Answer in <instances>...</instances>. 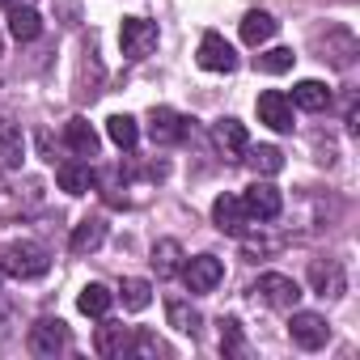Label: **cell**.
Segmentation results:
<instances>
[{
	"mask_svg": "<svg viewBox=\"0 0 360 360\" xmlns=\"http://www.w3.org/2000/svg\"><path fill=\"white\" fill-rule=\"evenodd\" d=\"M309 288L326 301H339L347 292V276H343L339 259H314L309 263Z\"/></svg>",
	"mask_w": 360,
	"mask_h": 360,
	"instance_id": "10",
	"label": "cell"
},
{
	"mask_svg": "<svg viewBox=\"0 0 360 360\" xmlns=\"http://www.w3.org/2000/svg\"><path fill=\"white\" fill-rule=\"evenodd\" d=\"M0 267H5V276H13V280H39V276H47L51 255H47V246L22 238V242H9V246H5Z\"/></svg>",
	"mask_w": 360,
	"mask_h": 360,
	"instance_id": "1",
	"label": "cell"
},
{
	"mask_svg": "<svg viewBox=\"0 0 360 360\" xmlns=\"http://www.w3.org/2000/svg\"><path fill=\"white\" fill-rule=\"evenodd\" d=\"M292 106H301V110H309V115H318V110H326L330 106V89L322 85V81H297V89H292V98H288Z\"/></svg>",
	"mask_w": 360,
	"mask_h": 360,
	"instance_id": "24",
	"label": "cell"
},
{
	"mask_svg": "<svg viewBox=\"0 0 360 360\" xmlns=\"http://www.w3.org/2000/svg\"><path fill=\"white\" fill-rule=\"evenodd\" d=\"M0 292H5V267H0Z\"/></svg>",
	"mask_w": 360,
	"mask_h": 360,
	"instance_id": "34",
	"label": "cell"
},
{
	"mask_svg": "<svg viewBox=\"0 0 360 360\" xmlns=\"http://www.w3.org/2000/svg\"><path fill=\"white\" fill-rule=\"evenodd\" d=\"M187 119L178 115V110H169V106H153L148 110V136H153V144H178V140H187Z\"/></svg>",
	"mask_w": 360,
	"mask_h": 360,
	"instance_id": "11",
	"label": "cell"
},
{
	"mask_svg": "<svg viewBox=\"0 0 360 360\" xmlns=\"http://www.w3.org/2000/svg\"><path fill=\"white\" fill-rule=\"evenodd\" d=\"M106 136H110L119 148H136L140 127H136V119H131V115H110V119H106Z\"/></svg>",
	"mask_w": 360,
	"mask_h": 360,
	"instance_id": "28",
	"label": "cell"
},
{
	"mask_svg": "<svg viewBox=\"0 0 360 360\" xmlns=\"http://www.w3.org/2000/svg\"><path fill=\"white\" fill-rule=\"evenodd\" d=\"M5 9H18V5H34V0H0Z\"/></svg>",
	"mask_w": 360,
	"mask_h": 360,
	"instance_id": "33",
	"label": "cell"
},
{
	"mask_svg": "<svg viewBox=\"0 0 360 360\" xmlns=\"http://www.w3.org/2000/svg\"><path fill=\"white\" fill-rule=\"evenodd\" d=\"M212 225H217L221 233H229V238H246L250 212H246L242 195H217V204H212Z\"/></svg>",
	"mask_w": 360,
	"mask_h": 360,
	"instance_id": "9",
	"label": "cell"
},
{
	"mask_svg": "<svg viewBox=\"0 0 360 360\" xmlns=\"http://www.w3.org/2000/svg\"><path fill=\"white\" fill-rule=\"evenodd\" d=\"M178 276L187 280L191 292H212V288L225 280V263H221L217 255H195V259L183 263V271H178Z\"/></svg>",
	"mask_w": 360,
	"mask_h": 360,
	"instance_id": "8",
	"label": "cell"
},
{
	"mask_svg": "<svg viewBox=\"0 0 360 360\" xmlns=\"http://www.w3.org/2000/svg\"><path fill=\"white\" fill-rule=\"evenodd\" d=\"M56 183H60V191H68V195H89L98 178H94V165H89V161H60Z\"/></svg>",
	"mask_w": 360,
	"mask_h": 360,
	"instance_id": "15",
	"label": "cell"
},
{
	"mask_svg": "<svg viewBox=\"0 0 360 360\" xmlns=\"http://www.w3.org/2000/svg\"><path fill=\"white\" fill-rule=\"evenodd\" d=\"M165 352V343L153 335V330H131V339H127V356H161Z\"/></svg>",
	"mask_w": 360,
	"mask_h": 360,
	"instance_id": "31",
	"label": "cell"
},
{
	"mask_svg": "<svg viewBox=\"0 0 360 360\" xmlns=\"http://www.w3.org/2000/svg\"><path fill=\"white\" fill-rule=\"evenodd\" d=\"M102 242H106V217H85V221H77V229H72V238H68V250H72L77 259H85V255H94Z\"/></svg>",
	"mask_w": 360,
	"mask_h": 360,
	"instance_id": "14",
	"label": "cell"
},
{
	"mask_svg": "<svg viewBox=\"0 0 360 360\" xmlns=\"http://www.w3.org/2000/svg\"><path fill=\"white\" fill-rule=\"evenodd\" d=\"M26 347H30L34 356L51 360V356L68 352V326H64L60 318H39V322L30 326V335H26Z\"/></svg>",
	"mask_w": 360,
	"mask_h": 360,
	"instance_id": "6",
	"label": "cell"
},
{
	"mask_svg": "<svg viewBox=\"0 0 360 360\" xmlns=\"http://www.w3.org/2000/svg\"><path fill=\"white\" fill-rule=\"evenodd\" d=\"M255 110H259V123H267L271 131H292V102H288V94L263 89L259 102H255Z\"/></svg>",
	"mask_w": 360,
	"mask_h": 360,
	"instance_id": "13",
	"label": "cell"
},
{
	"mask_svg": "<svg viewBox=\"0 0 360 360\" xmlns=\"http://www.w3.org/2000/svg\"><path fill=\"white\" fill-rule=\"evenodd\" d=\"M127 339H131L127 326L102 318V326H98V335H94V347H98V356H110V360H115V356H127Z\"/></svg>",
	"mask_w": 360,
	"mask_h": 360,
	"instance_id": "22",
	"label": "cell"
},
{
	"mask_svg": "<svg viewBox=\"0 0 360 360\" xmlns=\"http://www.w3.org/2000/svg\"><path fill=\"white\" fill-rule=\"evenodd\" d=\"M110 305H115V292H110L106 284H85L81 297H77V309H81L85 318H106Z\"/></svg>",
	"mask_w": 360,
	"mask_h": 360,
	"instance_id": "25",
	"label": "cell"
},
{
	"mask_svg": "<svg viewBox=\"0 0 360 360\" xmlns=\"http://www.w3.org/2000/svg\"><path fill=\"white\" fill-rule=\"evenodd\" d=\"M288 339H292L297 347H305V352H318V347H326L330 326H326V318H322V314L292 309V318H288Z\"/></svg>",
	"mask_w": 360,
	"mask_h": 360,
	"instance_id": "5",
	"label": "cell"
},
{
	"mask_svg": "<svg viewBox=\"0 0 360 360\" xmlns=\"http://www.w3.org/2000/svg\"><path fill=\"white\" fill-rule=\"evenodd\" d=\"M119 297H123V309H148V301H153V284L148 280H123V288H119Z\"/></svg>",
	"mask_w": 360,
	"mask_h": 360,
	"instance_id": "29",
	"label": "cell"
},
{
	"mask_svg": "<svg viewBox=\"0 0 360 360\" xmlns=\"http://www.w3.org/2000/svg\"><path fill=\"white\" fill-rule=\"evenodd\" d=\"M157 43H161L157 22H148V18H123V26H119V51H123V60H144V56L157 51Z\"/></svg>",
	"mask_w": 360,
	"mask_h": 360,
	"instance_id": "3",
	"label": "cell"
},
{
	"mask_svg": "<svg viewBox=\"0 0 360 360\" xmlns=\"http://www.w3.org/2000/svg\"><path fill=\"white\" fill-rule=\"evenodd\" d=\"M250 292H255V301H263L267 309H297V301H301V284H297L292 276H284V271H263V276L250 284Z\"/></svg>",
	"mask_w": 360,
	"mask_h": 360,
	"instance_id": "2",
	"label": "cell"
},
{
	"mask_svg": "<svg viewBox=\"0 0 360 360\" xmlns=\"http://www.w3.org/2000/svg\"><path fill=\"white\" fill-rule=\"evenodd\" d=\"M292 64H297L292 47H271V51H259V56H255V68H259V72H267V77L292 72Z\"/></svg>",
	"mask_w": 360,
	"mask_h": 360,
	"instance_id": "27",
	"label": "cell"
},
{
	"mask_svg": "<svg viewBox=\"0 0 360 360\" xmlns=\"http://www.w3.org/2000/svg\"><path fill=\"white\" fill-rule=\"evenodd\" d=\"M183 246H178L174 238H161L157 246H153V271L161 276V280H174L178 271H183Z\"/></svg>",
	"mask_w": 360,
	"mask_h": 360,
	"instance_id": "21",
	"label": "cell"
},
{
	"mask_svg": "<svg viewBox=\"0 0 360 360\" xmlns=\"http://www.w3.org/2000/svg\"><path fill=\"white\" fill-rule=\"evenodd\" d=\"M221 352L225 356H246V335L238 318H221Z\"/></svg>",
	"mask_w": 360,
	"mask_h": 360,
	"instance_id": "30",
	"label": "cell"
},
{
	"mask_svg": "<svg viewBox=\"0 0 360 360\" xmlns=\"http://www.w3.org/2000/svg\"><path fill=\"white\" fill-rule=\"evenodd\" d=\"M22 157H26V140H22L18 127L5 123V127H0V165H5V169H18Z\"/></svg>",
	"mask_w": 360,
	"mask_h": 360,
	"instance_id": "26",
	"label": "cell"
},
{
	"mask_svg": "<svg viewBox=\"0 0 360 360\" xmlns=\"http://www.w3.org/2000/svg\"><path fill=\"white\" fill-rule=\"evenodd\" d=\"M9 34H13L18 43H34V39L43 34V18L34 13V5H18V9H9Z\"/></svg>",
	"mask_w": 360,
	"mask_h": 360,
	"instance_id": "23",
	"label": "cell"
},
{
	"mask_svg": "<svg viewBox=\"0 0 360 360\" xmlns=\"http://www.w3.org/2000/svg\"><path fill=\"white\" fill-rule=\"evenodd\" d=\"M212 136H217V148H221L229 161H242V153H246V144H250L246 123H238V119H221V123L212 127Z\"/></svg>",
	"mask_w": 360,
	"mask_h": 360,
	"instance_id": "17",
	"label": "cell"
},
{
	"mask_svg": "<svg viewBox=\"0 0 360 360\" xmlns=\"http://www.w3.org/2000/svg\"><path fill=\"white\" fill-rule=\"evenodd\" d=\"M276 30H280V22H276L267 9H250V13L242 18V43H246V47H263Z\"/></svg>",
	"mask_w": 360,
	"mask_h": 360,
	"instance_id": "18",
	"label": "cell"
},
{
	"mask_svg": "<svg viewBox=\"0 0 360 360\" xmlns=\"http://www.w3.org/2000/svg\"><path fill=\"white\" fill-rule=\"evenodd\" d=\"M64 144H68V153H77V157H98V131H94L89 119H81V115H72V119L64 123Z\"/></svg>",
	"mask_w": 360,
	"mask_h": 360,
	"instance_id": "16",
	"label": "cell"
},
{
	"mask_svg": "<svg viewBox=\"0 0 360 360\" xmlns=\"http://www.w3.org/2000/svg\"><path fill=\"white\" fill-rule=\"evenodd\" d=\"M0 56H5V43H0Z\"/></svg>",
	"mask_w": 360,
	"mask_h": 360,
	"instance_id": "35",
	"label": "cell"
},
{
	"mask_svg": "<svg viewBox=\"0 0 360 360\" xmlns=\"http://www.w3.org/2000/svg\"><path fill=\"white\" fill-rule=\"evenodd\" d=\"M318 51H322L318 60H326L335 68H352L356 56H360V43L347 26H326V39H318Z\"/></svg>",
	"mask_w": 360,
	"mask_h": 360,
	"instance_id": "7",
	"label": "cell"
},
{
	"mask_svg": "<svg viewBox=\"0 0 360 360\" xmlns=\"http://www.w3.org/2000/svg\"><path fill=\"white\" fill-rule=\"evenodd\" d=\"M242 157L250 161L255 178H276V174L284 169V153H280L276 144H246V153H242Z\"/></svg>",
	"mask_w": 360,
	"mask_h": 360,
	"instance_id": "19",
	"label": "cell"
},
{
	"mask_svg": "<svg viewBox=\"0 0 360 360\" xmlns=\"http://www.w3.org/2000/svg\"><path fill=\"white\" fill-rule=\"evenodd\" d=\"M165 322H169L174 330H183V335H200V326H204L200 309H195L191 301H183V297H169V301H165Z\"/></svg>",
	"mask_w": 360,
	"mask_h": 360,
	"instance_id": "20",
	"label": "cell"
},
{
	"mask_svg": "<svg viewBox=\"0 0 360 360\" xmlns=\"http://www.w3.org/2000/svg\"><path fill=\"white\" fill-rule=\"evenodd\" d=\"M343 123H347V131H360V106H356V94H347V110H343Z\"/></svg>",
	"mask_w": 360,
	"mask_h": 360,
	"instance_id": "32",
	"label": "cell"
},
{
	"mask_svg": "<svg viewBox=\"0 0 360 360\" xmlns=\"http://www.w3.org/2000/svg\"><path fill=\"white\" fill-rule=\"evenodd\" d=\"M200 68L204 72H233L238 68V56H233V47L225 43V34H217V30H208L204 39H200Z\"/></svg>",
	"mask_w": 360,
	"mask_h": 360,
	"instance_id": "12",
	"label": "cell"
},
{
	"mask_svg": "<svg viewBox=\"0 0 360 360\" xmlns=\"http://www.w3.org/2000/svg\"><path fill=\"white\" fill-rule=\"evenodd\" d=\"M242 204H246L250 221H259V225H267V221H276L284 212V195H280V187L267 183V178H255L246 187V195H242Z\"/></svg>",
	"mask_w": 360,
	"mask_h": 360,
	"instance_id": "4",
	"label": "cell"
}]
</instances>
